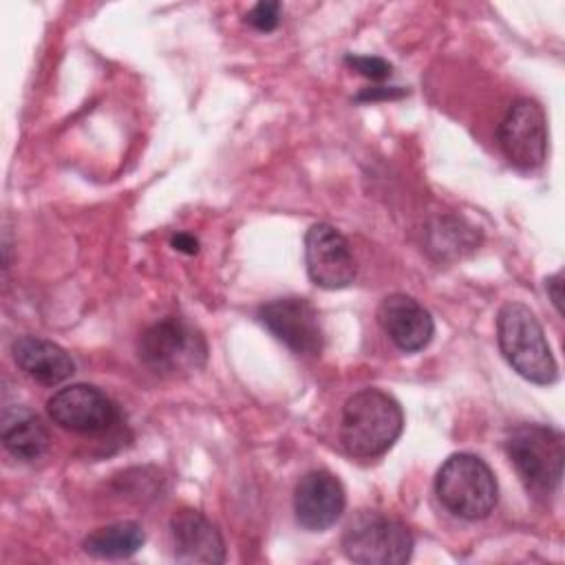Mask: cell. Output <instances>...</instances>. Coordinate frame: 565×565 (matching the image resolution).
Instances as JSON below:
<instances>
[{
    "mask_svg": "<svg viewBox=\"0 0 565 565\" xmlns=\"http://www.w3.org/2000/svg\"><path fill=\"white\" fill-rule=\"evenodd\" d=\"M402 428L399 402L380 388H362L344 402L340 441L353 457L373 459L384 455L397 441Z\"/></svg>",
    "mask_w": 565,
    "mask_h": 565,
    "instance_id": "cell-1",
    "label": "cell"
},
{
    "mask_svg": "<svg viewBox=\"0 0 565 565\" xmlns=\"http://www.w3.org/2000/svg\"><path fill=\"white\" fill-rule=\"evenodd\" d=\"M497 340L508 364L527 382L554 384L558 366L536 316L521 302H508L497 316Z\"/></svg>",
    "mask_w": 565,
    "mask_h": 565,
    "instance_id": "cell-2",
    "label": "cell"
},
{
    "mask_svg": "<svg viewBox=\"0 0 565 565\" xmlns=\"http://www.w3.org/2000/svg\"><path fill=\"white\" fill-rule=\"evenodd\" d=\"M505 452L530 494L547 499L556 492L565 459V441L556 428L521 424L508 433Z\"/></svg>",
    "mask_w": 565,
    "mask_h": 565,
    "instance_id": "cell-3",
    "label": "cell"
},
{
    "mask_svg": "<svg viewBox=\"0 0 565 565\" xmlns=\"http://www.w3.org/2000/svg\"><path fill=\"white\" fill-rule=\"evenodd\" d=\"M435 492L446 510L477 521L497 505V479L490 466L470 452L450 455L435 477Z\"/></svg>",
    "mask_w": 565,
    "mask_h": 565,
    "instance_id": "cell-4",
    "label": "cell"
},
{
    "mask_svg": "<svg viewBox=\"0 0 565 565\" xmlns=\"http://www.w3.org/2000/svg\"><path fill=\"white\" fill-rule=\"evenodd\" d=\"M137 353L152 373L179 377L205 364L207 342L192 322L170 316L150 324L139 335Z\"/></svg>",
    "mask_w": 565,
    "mask_h": 565,
    "instance_id": "cell-5",
    "label": "cell"
},
{
    "mask_svg": "<svg viewBox=\"0 0 565 565\" xmlns=\"http://www.w3.org/2000/svg\"><path fill=\"white\" fill-rule=\"evenodd\" d=\"M342 550L353 563L402 565L413 554V534L393 516L362 510L347 523Z\"/></svg>",
    "mask_w": 565,
    "mask_h": 565,
    "instance_id": "cell-6",
    "label": "cell"
},
{
    "mask_svg": "<svg viewBox=\"0 0 565 565\" xmlns=\"http://www.w3.org/2000/svg\"><path fill=\"white\" fill-rule=\"evenodd\" d=\"M497 137L512 166L521 170L539 168L547 154V121L541 104L530 97L516 99L501 119Z\"/></svg>",
    "mask_w": 565,
    "mask_h": 565,
    "instance_id": "cell-7",
    "label": "cell"
},
{
    "mask_svg": "<svg viewBox=\"0 0 565 565\" xmlns=\"http://www.w3.org/2000/svg\"><path fill=\"white\" fill-rule=\"evenodd\" d=\"M258 320L278 342L298 355H320L324 347L318 311L307 298L289 296L269 300L258 309Z\"/></svg>",
    "mask_w": 565,
    "mask_h": 565,
    "instance_id": "cell-8",
    "label": "cell"
},
{
    "mask_svg": "<svg viewBox=\"0 0 565 565\" xmlns=\"http://www.w3.org/2000/svg\"><path fill=\"white\" fill-rule=\"evenodd\" d=\"M49 417L73 433H104L117 417V404L97 386L71 384L53 393L46 402Z\"/></svg>",
    "mask_w": 565,
    "mask_h": 565,
    "instance_id": "cell-9",
    "label": "cell"
},
{
    "mask_svg": "<svg viewBox=\"0 0 565 565\" xmlns=\"http://www.w3.org/2000/svg\"><path fill=\"white\" fill-rule=\"evenodd\" d=\"M305 263L311 282L322 289L349 287L358 274L347 238L329 223H316L307 230Z\"/></svg>",
    "mask_w": 565,
    "mask_h": 565,
    "instance_id": "cell-10",
    "label": "cell"
},
{
    "mask_svg": "<svg viewBox=\"0 0 565 565\" xmlns=\"http://www.w3.org/2000/svg\"><path fill=\"white\" fill-rule=\"evenodd\" d=\"M347 494L340 479L329 470H311L300 477L294 490V512L300 527L322 532L344 512Z\"/></svg>",
    "mask_w": 565,
    "mask_h": 565,
    "instance_id": "cell-11",
    "label": "cell"
},
{
    "mask_svg": "<svg viewBox=\"0 0 565 565\" xmlns=\"http://www.w3.org/2000/svg\"><path fill=\"white\" fill-rule=\"evenodd\" d=\"M377 322L395 347L406 353L428 347L435 333V322L428 309L406 294L386 296L377 307Z\"/></svg>",
    "mask_w": 565,
    "mask_h": 565,
    "instance_id": "cell-12",
    "label": "cell"
},
{
    "mask_svg": "<svg viewBox=\"0 0 565 565\" xmlns=\"http://www.w3.org/2000/svg\"><path fill=\"white\" fill-rule=\"evenodd\" d=\"M172 554L179 563L216 565L225 561L223 536L216 525L199 510L183 508L170 519Z\"/></svg>",
    "mask_w": 565,
    "mask_h": 565,
    "instance_id": "cell-13",
    "label": "cell"
},
{
    "mask_svg": "<svg viewBox=\"0 0 565 565\" xmlns=\"http://www.w3.org/2000/svg\"><path fill=\"white\" fill-rule=\"evenodd\" d=\"M15 364L38 384L55 386L75 373L71 355L55 342L35 335H22L11 344Z\"/></svg>",
    "mask_w": 565,
    "mask_h": 565,
    "instance_id": "cell-14",
    "label": "cell"
},
{
    "mask_svg": "<svg viewBox=\"0 0 565 565\" xmlns=\"http://www.w3.org/2000/svg\"><path fill=\"white\" fill-rule=\"evenodd\" d=\"M2 444L15 459L35 461L49 450L51 435L38 415L18 408L15 413L4 415Z\"/></svg>",
    "mask_w": 565,
    "mask_h": 565,
    "instance_id": "cell-15",
    "label": "cell"
},
{
    "mask_svg": "<svg viewBox=\"0 0 565 565\" xmlns=\"http://www.w3.org/2000/svg\"><path fill=\"white\" fill-rule=\"evenodd\" d=\"M146 541L143 527L135 521H117L104 527H97L95 532H90L82 547L86 554L95 556V558H128L132 554H137L141 550Z\"/></svg>",
    "mask_w": 565,
    "mask_h": 565,
    "instance_id": "cell-16",
    "label": "cell"
},
{
    "mask_svg": "<svg viewBox=\"0 0 565 565\" xmlns=\"http://www.w3.org/2000/svg\"><path fill=\"white\" fill-rule=\"evenodd\" d=\"M280 13H282V4L276 2V0H267V2H258L254 4L245 20L247 24H252L256 31H263V33H269L274 31L278 24H280Z\"/></svg>",
    "mask_w": 565,
    "mask_h": 565,
    "instance_id": "cell-17",
    "label": "cell"
},
{
    "mask_svg": "<svg viewBox=\"0 0 565 565\" xmlns=\"http://www.w3.org/2000/svg\"><path fill=\"white\" fill-rule=\"evenodd\" d=\"M344 62H347L353 71H358L360 75H364V77H369V79H373V82L386 79V77H391V73H393V66H391L386 60L377 57V55H347Z\"/></svg>",
    "mask_w": 565,
    "mask_h": 565,
    "instance_id": "cell-18",
    "label": "cell"
},
{
    "mask_svg": "<svg viewBox=\"0 0 565 565\" xmlns=\"http://www.w3.org/2000/svg\"><path fill=\"white\" fill-rule=\"evenodd\" d=\"M172 247L183 252V254H196L199 252V241L188 232H179V234L172 236Z\"/></svg>",
    "mask_w": 565,
    "mask_h": 565,
    "instance_id": "cell-19",
    "label": "cell"
},
{
    "mask_svg": "<svg viewBox=\"0 0 565 565\" xmlns=\"http://www.w3.org/2000/svg\"><path fill=\"white\" fill-rule=\"evenodd\" d=\"M561 278H563L561 271H556L554 276H550V278L545 280V289H547V294H550V298H552V305L556 307L558 313L563 311V307H561V300H563V296H561V287H563Z\"/></svg>",
    "mask_w": 565,
    "mask_h": 565,
    "instance_id": "cell-20",
    "label": "cell"
},
{
    "mask_svg": "<svg viewBox=\"0 0 565 565\" xmlns=\"http://www.w3.org/2000/svg\"><path fill=\"white\" fill-rule=\"evenodd\" d=\"M399 95H404V90L380 86V88H369V90L360 93L355 99H358V102H364V99H391V97H399Z\"/></svg>",
    "mask_w": 565,
    "mask_h": 565,
    "instance_id": "cell-21",
    "label": "cell"
}]
</instances>
